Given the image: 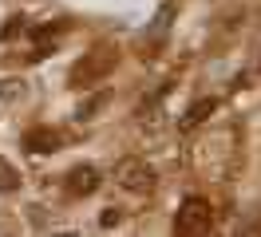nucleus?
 I'll return each instance as SVG.
<instances>
[{"instance_id":"1","label":"nucleus","mask_w":261,"mask_h":237,"mask_svg":"<svg viewBox=\"0 0 261 237\" xmlns=\"http://www.w3.org/2000/svg\"><path fill=\"white\" fill-rule=\"evenodd\" d=\"M115 63H119V51H115L111 44H99L91 56H83L75 67H71V75H67V83L71 87H80V91H87V87H95L99 79H107L115 71Z\"/></svg>"},{"instance_id":"2","label":"nucleus","mask_w":261,"mask_h":237,"mask_svg":"<svg viewBox=\"0 0 261 237\" xmlns=\"http://www.w3.org/2000/svg\"><path fill=\"white\" fill-rule=\"evenodd\" d=\"M214 225V209L206 198H186L178 205V214H174V229L178 233H206Z\"/></svg>"},{"instance_id":"3","label":"nucleus","mask_w":261,"mask_h":237,"mask_svg":"<svg viewBox=\"0 0 261 237\" xmlns=\"http://www.w3.org/2000/svg\"><path fill=\"white\" fill-rule=\"evenodd\" d=\"M115 182L127 190V194H150L154 190V170H150L143 158H123L115 166Z\"/></svg>"},{"instance_id":"4","label":"nucleus","mask_w":261,"mask_h":237,"mask_svg":"<svg viewBox=\"0 0 261 237\" xmlns=\"http://www.w3.org/2000/svg\"><path fill=\"white\" fill-rule=\"evenodd\" d=\"M95 190H99V170L95 166L67 170V194H71V198H87V194H95Z\"/></svg>"},{"instance_id":"5","label":"nucleus","mask_w":261,"mask_h":237,"mask_svg":"<svg viewBox=\"0 0 261 237\" xmlns=\"http://www.w3.org/2000/svg\"><path fill=\"white\" fill-rule=\"evenodd\" d=\"M24 146H28V150H36V154H51V150L60 146V135H56V130H48V126H36V130H28V135H24Z\"/></svg>"},{"instance_id":"6","label":"nucleus","mask_w":261,"mask_h":237,"mask_svg":"<svg viewBox=\"0 0 261 237\" xmlns=\"http://www.w3.org/2000/svg\"><path fill=\"white\" fill-rule=\"evenodd\" d=\"M214 111H218V99H198L194 107L182 115V123H178V126H182V130H194L198 123H206V119H210Z\"/></svg>"},{"instance_id":"7","label":"nucleus","mask_w":261,"mask_h":237,"mask_svg":"<svg viewBox=\"0 0 261 237\" xmlns=\"http://www.w3.org/2000/svg\"><path fill=\"white\" fill-rule=\"evenodd\" d=\"M174 12H178V0H166L163 8H159V16L150 20V40H163V36H166V28H170Z\"/></svg>"},{"instance_id":"8","label":"nucleus","mask_w":261,"mask_h":237,"mask_svg":"<svg viewBox=\"0 0 261 237\" xmlns=\"http://www.w3.org/2000/svg\"><path fill=\"white\" fill-rule=\"evenodd\" d=\"M0 190H4V194L20 190V170L8 162V158H0Z\"/></svg>"},{"instance_id":"9","label":"nucleus","mask_w":261,"mask_h":237,"mask_svg":"<svg viewBox=\"0 0 261 237\" xmlns=\"http://www.w3.org/2000/svg\"><path fill=\"white\" fill-rule=\"evenodd\" d=\"M60 32H64V24H44V28H36L32 36H36V44L44 47V44H48V40H56ZM40 47H36V51H40Z\"/></svg>"},{"instance_id":"10","label":"nucleus","mask_w":261,"mask_h":237,"mask_svg":"<svg viewBox=\"0 0 261 237\" xmlns=\"http://www.w3.org/2000/svg\"><path fill=\"white\" fill-rule=\"evenodd\" d=\"M103 103H107V95L99 91V95H95V99H87V103H83V107H80V111H75V119H91V115H95V111H99V107H103Z\"/></svg>"},{"instance_id":"11","label":"nucleus","mask_w":261,"mask_h":237,"mask_svg":"<svg viewBox=\"0 0 261 237\" xmlns=\"http://www.w3.org/2000/svg\"><path fill=\"white\" fill-rule=\"evenodd\" d=\"M0 95H4V99H16V95H24V79H4V83H0Z\"/></svg>"},{"instance_id":"12","label":"nucleus","mask_w":261,"mask_h":237,"mask_svg":"<svg viewBox=\"0 0 261 237\" xmlns=\"http://www.w3.org/2000/svg\"><path fill=\"white\" fill-rule=\"evenodd\" d=\"M119 221H123V209H115V205H107V209L99 214V225H103V229H111V225H119Z\"/></svg>"},{"instance_id":"13","label":"nucleus","mask_w":261,"mask_h":237,"mask_svg":"<svg viewBox=\"0 0 261 237\" xmlns=\"http://www.w3.org/2000/svg\"><path fill=\"white\" fill-rule=\"evenodd\" d=\"M20 32H24V20H20V16H12V20H8V28H4V40H16Z\"/></svg>"}]
</instances>
